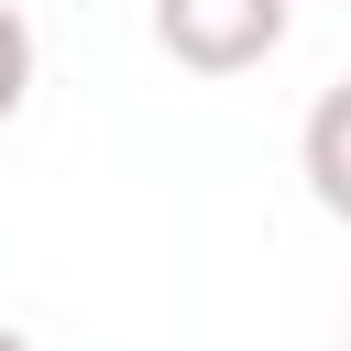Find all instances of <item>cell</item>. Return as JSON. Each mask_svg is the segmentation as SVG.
I'll list each match as a JSON object with an SVG mask.
<instances>
[{
	"label": "cell",
	"instance_id": "3",
	"mask_svg": "<svg viewBox=\"0 0 351 351\" xmlns=\"http://www.w3.org/2000/svg\"><path fill=\"white\" fill-rule=\"evenodd\" d=\"M22 99H33V22L0 0V121H11Z\"/></svg>",
	"mask_w": 351,
	"mask_h": 351
},
{
	"label": "cell",
	"instance_id": "4",
	"mask_svg": "<svg viewBox=\"0 0 351 351\" xmlns=\"http://www.w3.org/2000/svg\"><path fill=\"white\" fill-rule=\"evenodd\" d=\"M0 351H33V340H22V329H11V318H0Z\"/></svg>",
	"mask_w": 351,
	"mask_h": 351
},
{
	"label": "cell",
	"instance_id": "2",
	"mask_svg": "<svg viewBox=\"0 0 351 351\" xmlns=\"http://www.w3.org/2000/svg\"><path fill=\"white\" fill-rule=\"evenodd\" d=\"M296 154H307L318 208H329V219H351V77H340V88H318V110H307Z\"/></svg>",
	"mask_w": 351,
	"mask_h": 351
},
{
	"label": "cell",
	"instance_id": "1",
	"mask_svg": "<svg viewBox=\"0 0 351 351\" xmlns=\"http://www.w3.org/2000/svg\"><path fill=\"white\" fill-rule=\"evenodd\" d=\"M285 22H296V0H154V44L176 66H197V77L263 66L285 44Z\"/></svg>",
	"mask_w": 351,
	"mask_h": 351
}]
</instances>
